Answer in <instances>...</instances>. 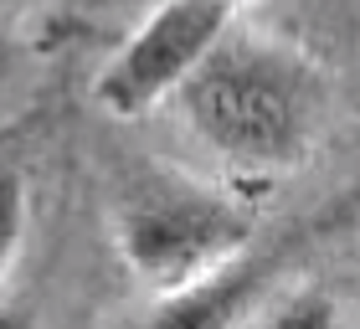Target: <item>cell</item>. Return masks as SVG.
Here are the masks:
<instances>
[{
  "instance_id": "5b68a950",
  "label": "cell",
  "mask_w": 360,
  "mask_h": 329,
  "mask_svg": "<svg viewBox=\"0 0 360 329\" xmlns=\"http://www.w3.org/2000/svg\"><path fill=\"white\" fill-rule=\"evenodd\" d=\"M248 329H340V314H335V299L319 288H299L288 299H278L268 314H257Z\"/></svg>"
},
{
  "instance_id": "3957f363",
  "label": "cell",
  "mask_w": 360,
  "mask_h": 329,
  "mask_svg": "<svg viewBox=\"0 0 360 329\" xmlns=\"http://www.w3.org/2000/svg\"><path fill=\"white\" fill-rule=\"evenodd\" d=\"M226 26H232L226 0H160L98 72V103L119 119L150 113L155 103L180 93V82L206 62Z\"/></svg>"
},
{
  "instance_id": "8992f818",
  "label": "cell",
  "mask_w": 360,
  "mask_h": 329,
  "mask_svg": "<svg viewBox=\"0 0 360 329\" xmlns=\"http://www.w3.org/2000/svg\"><path fill=\"white\" fill-rule=\"evenodd\" d=\"M21 237H26V186L15 170H0V283L21 252Z\"/></svg>"
},
{
  "instance_id": "52a82bcc",
  "label": "cell",
  "mask_w": 360,
  "mask_h": 329,
  "mask_svg": "<svg viewBox=\"0 0 360 329\" xmlns=\"http://www.w3.org/2000/svg\"><path fill=\"white\" fill-rule=\"evenodd\" d=\"M0 329H31V314H26L21 304H6V299H0Z\"/></svg>"
},
{
  "instance_id": "9c48e42d",
  "label": "cell",
  "mask_w": 360,
  "mask_h": 329,
  "mask_svg": "<svg viewBox=\"0 0 360 329\" xmlns=\"http://www.w3.org/2000/svg\"><path fill=\"white\" fill-rule=\"evenodd\" d=\"M226 6H248V0H226Z\"/></svg>"
},
{
  "instance_id": "6da1fadb",
  "label": "cell",
  "mask_w": 360,
  "mask_h": 329,
  "mask_svg": "<svg viewBox=\"0 0 360 329\" xmlns=\"http://www.w3.org/2000/svg\"><path fill=\"white\" fill-rule=\"evenodd\" d=\"M191 134L237 170H293L319 139L324 77L293 46L226 26L175 93Z\"/></svg>"
},
{
  "instance_id": "7a4b0ae2",
  "label": "cell",
  "mask_w": 360,
  "mask_h": 329,
  "mask_svg": "<svg viewBox=\"0 0 360 329\" xmlns=\"http://www.w3.org/2000/svg\"><path fill=\"white\" fill-rule=\"evenodd\" d=\"M113 242L139 283L165 293L248 252L252 217L201 180L139 170L113 201Z\"/></svg>"
},
{
  "instance_id": "ba28073f",
  "label": "cell",
  "mask_w": 360,
  "mask_h": 329,
  "mask_svg": "<svg viewBox=\"0 0 360 329\" xmlns=\"http://www.w3.org/2000/svg\"><path fill=\"white\" fill-rule=\"evenodd\" d=\"M15 6H26V0H0V15H6V11H15Z\"/></svg>"
},
{
  "instance_id": "277c9868",
  "label": "cell",
  "mask_w": 360,
  "mask_h": 329,
  "mask_svg": "<svg viewBox=\"0 0 360 329\" xmlns=\"http://www.w3.org/2000/svg\"><path fill=\"white\" fill-rule=\"evenodd\" d=\"M268 283H273V262L257 252H237L206 278L155 293V304L129 329H248L257 319Z\"/></svg>"
}]
</instances>
